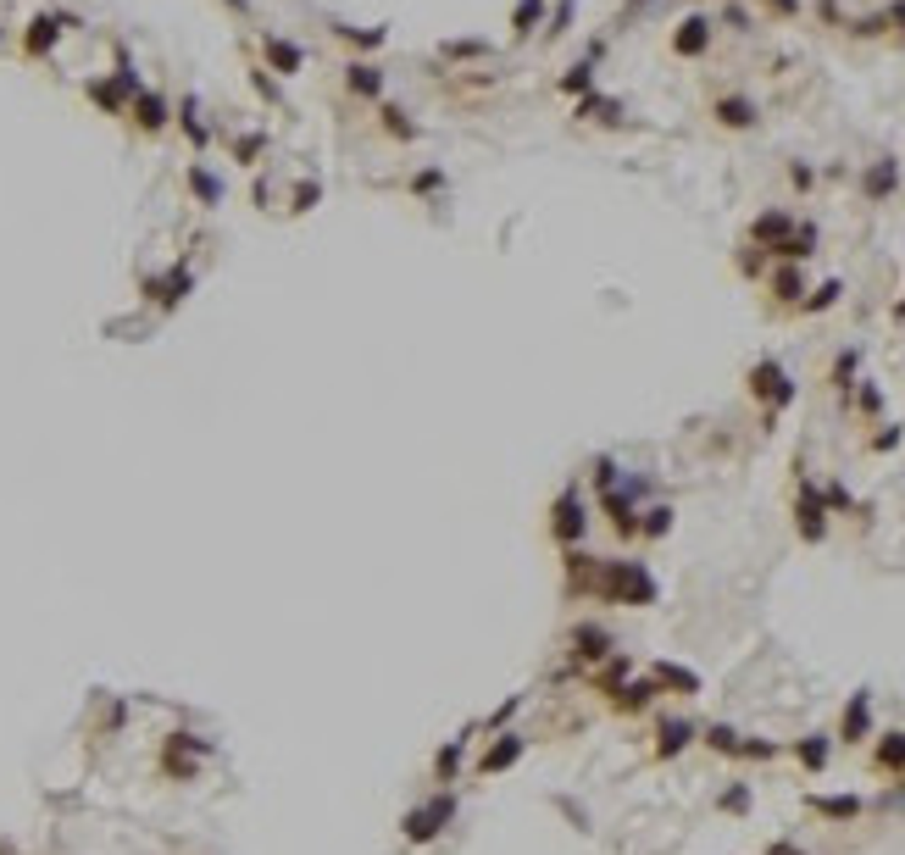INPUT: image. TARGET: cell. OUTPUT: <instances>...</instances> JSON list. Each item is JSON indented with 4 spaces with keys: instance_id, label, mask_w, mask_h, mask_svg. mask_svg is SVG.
Returning a JSON list of instances; mask_svg holds the SVG:
<instances>
[{
    "instance_id": "1",
    "label": "cell",
    "mask_w": 905,
    "mask_h": 855,
    "mask_svg": "<svg viewBox=\"0 0 905 855\" xmlns=\"http://www.w3.org/2000/svg\"><path fill=\"white\" fill-rule=\"evenodd\" d=\"M595 595L611 600V606H650L656 600V578L644 572L639 562H600Z\"/></svg>"
},
{
    "instance_id": "2",
    "label": "cell",
    "mask_w": 905,
    "mask_h": 855,
    "mask_svg": "<svg viewBox=\"0 0 905 855\" xmlns=\"http://www.w3.org/2000/svg\"><path fill=\"white\" fill-rule=\"evenodd\" d=\"M444 822H456V795H450V788H439L428 806L406 811L400 816V833H406V844H428V839L444 833Z\"/></svg>"
},
{
    "instance_id": "3",
    "label": "cell",
    "mask_w": 905,
    "mask_h": 855,
    "mask_svg": "<svg viewBox=\"0 0 905 855\" xmlns=\"http://www.w3.org/2000/svg\"><path fill=\"white\" fill-rule=\"evenodd\" d=\"M67 28H73V17H61V12H40L34 22L22 28V56H28V61H45V56L56 50V40L67 34Z\"/></svg>"
},
{
    "instance_id": "4",
    "label": "cell",
    "mask_w": 905,
    "mask_h": 855,
    "mask_svg": "<svg viewBox=\"0 0 905 855\" xmlns=\"http://www.w3.org/2000/svg\"><path fill=\"white\" fill-rule=\"evenodd\" d=\"M128 117H134L139 134H167L173 106H167V94H161V89H139L134 101H128Z\"/></svg>"
},
{
    "instance_id": "5",
    "label": "cell",
    "mask_w": 905,
    "mask_h": 855,
    "mask_svg": "<svg viewBox=\"0 0 905 855\" xmlns=\"http://www.w3.org/2000/svg\"><path fill=\"white\" fill-rule=\"evenodd\" d=\"M189 289H195V273H189V267H173V273H161V278H145V301L161 306V311H173Z\"/></svg>"
},
{
    "instance_id": "6",
    "label": "cell",
    "mask_w": 905,
    "mask_h": 855,
    "mask_svg": "<svg viewBox=\"0 0 905 855\" xmlns=\"http://www.w3.org/2000/svg\"><path fill=\"white\" fill-rule=\"evenodd\" d=\"M584 528H589L584 500H578V489H567V495L556 500V511H551V534H556L561 544H578V539H584Z\"/></svg>"
},
{
    "instance_id": "7",
    "label": "cell",
    "mask_w": 905,
    "mask_h": 855,
    "mask_svg": "<svg viewBox=\"0 0 905 855\" xmlns=\"http://www.w3.org/2000/svg\"><path fill=\"white\" fill-rule=\"evenodd\" d=\"M794 517H800V534L811 539V544L828 534V522H822V517H828V495H822L817 483H805V478H800V506H794Z\"/></svg>"
},
{
    "instance_id": "8",
    "label": "cell",
    "mask_w": 905,
    "mask_h": 855,
    "mask_svg": "<svg viewBox=\"0 0 905 855\" xmlns=\"http://www.w3.org/2000/svg\"><path fill=\"white\" fill-rule=\"evenodd\" d=\"M750 389L761 394L766 406H789V400H794V383H789V373L778 367V361H756V373H750Z\"/></svg>"
},
{
    "instance_id": "9",
    "label": "cell",
    "mask_w": 905,
    "mask_h": 855,
    "mask_svg": "<svg viewBox=\"0 0 905 855\" xmlns=\"http://www.w3.org/2000/svg\"><path fill=\"white\" fill-rule=\"evenodd\" d=\"M262 56H267V73H278V78H295V73L306 68V50H300L295 40H283V34H267V40H262Z\"/></svg>"
},
{
    "instance_id": "10",
    "label": "cell",
    "mask_w": 905,
    "mask_h": 855,
    "mask_svg": "<svg viewBox=\"0 0 905 855\" xmlns=\"http://www.w3.org/2000/svg\"><path fill=\"white\" fill-rule=\"evenodd\" d=\"M523 750H528V744H523V734H500L489 750H483L478 772H483V778H495V772H506V767H516V761H523Z\"/></svg>"
},
{
    "instance_id": "11",
    "label": "cell",
    "mask_w": 905,
    "mask_h": 855,
    "mask_svg": "<svg viewBox=\"0 0 905 855\" xmlns=\"http://www.w3.org/2000/svg\"><path fill=\"white\" fill-rule=\"evenodd\" d=\"M345 84H350V94H362V101H383V73L372 68V61H362V56L345 68Z\"/></svg>"
},
{
    "instance_id": "12",
    "label": "cell",
    "mask_w": 905,
    "mask_h": 855,
    "mask_svg": "<svg viewBox=\"0 0 905 855\" xmlns=\"http://www.w3.org/2000/svg\"><path fill=\"white\" fill-rule=\"evenodd\" d=\"M84 94H89V101L101 106V112H112V117H122V112H128V101H134V94H128L117 78H89V84H84Z\"/></svg>"
},
{
    "instance_id": "13",
    "label": "cell",
    "mask_w": 905,
    "mask_h": 855,
    "mask_svg": "<svg viewBox=\"0 0 905 855\" xmlns=\"http://www.w3.org/2000/svg\"><path fill=\"white\" fill-rule=\"evenodd\" d=\"M572 650L584 655V662H605V655H611V634L595 628V622H584V628H572Z\"/></svg>"
},
{
    "instance_id": "14",
    "label": "cell",
    "mask_w": 905,
    "mask_h": 855,
    "mask_svg": "<svg viewBox=\"0 0 905 855\" xmlns=\"http://www.w3.org/2000/svg\"><path fill=\"white\" fill-rule=\"evenodd\" d=\"M866 722H872V695L861 688V695H850V706H845V744H856V739H866Z\"/></svg>"
},
{
    "instance_id": "15",
    "label": "cell",
    "mask_w": 905,
    "mask_h": 855,
    "mask_svg": "<svg viewBox=\"0 0 905 855\" xmlns=\"http://www.w3.org/2000/svg\"><path fill=\"white\" fill-rule=\"evenodd\" d=\"M184 184L195 189V201H201V206H222V178H217L211 167H201V161L184 173Z\"/></svg>"
},
{
    "instance_id": "16",
    "label": "cell",
    "mask_w": 905,
    "mask_h": 855,
    "mask_svg": "<svg viewBox=\"0 0 905 855\" xmlns=\"http://www.w3.org/2000/svg\"><path fill=\"white\" fill-rule=\"evenodd\" d=\"M677 56H700L705 45H711V22L705 17H689V22H677Z\"/></svg>"
},
{
    "instance_id": "17",
    "label": "cell",
    "mask_w": 905,
    "mask_h": 855,
    "mask_svg": "<svg viewBox=\"0 0 905 855\" xmlns=\"http://www.w3.org/2000/svg\"><path fill=\"white\" fill-rule=\"evenodd\" d=\"M178 128H184V134H189V145H195V150H206V122H201V101H195V94H184V101H178Z\"/></svg>"
},
{
    "instance_id": "18",
    "label": "cell",
    "mask_w": 905,
    "mask_h": 855,
    "mask_svg": "<svg viewBox=\"0 0 905 855\" xmlns=\"http://www.w3.org/2000/svg\"><path fill=\"white\" fill-rule=\"evenodd\" d=\"M334 40L355 45V50H378L383 40H390V28H355V22H334Z\"/></svg>"
},
{
    "instance_id": "19",
    "label": "cell",
    "mask_w": 905,
    "mask_h": 855,
    "mask_svg": "<svg viewBox=\"0 0 905 855\" xmlns=\"http://www.w3.org/2000/svg\"><path fill=\"white\" fill-rule=\"evenodd\" d=\"M789 234H794V217H789V212H766V217H756V239H766L772 250H778Z\"/></svg>"
},
{
    "instance_id": "20",
    "label": "cell",
    "mask_w": 905,
    "mask_h": 855,
    "mask_svg": "<svg viewBox=\"0 0 905 855\" xmlns=\"http://www.w3.org/2000/svg\"><path fill=\"white\" fill-rule=\"evenodd\" d=\"M689 739H694L689 722H661V734H656V755H661V761H672V755L684 750Z\"/></svg>"
},
{
    "instance_id": "21",
    "label": "cell",
    "mask_w": 905,
    "mask_h": 855,
    "mask_svg": "<svg viewBox=\"0 0 905 855\" xmlns=\"http://www.w3.org/2000/svg\"><path fill=\"white\" fill-rule=\"evenodd\" d=\"M467 739H472V734H461V739H450V744H444V750L434 755V778H439V783H450V778L461 772V750H467Z\"/></svg>"
},
{
    "instance_id": "22",
    "label": "cell",
    "mask_w": 905,
    "mask_h": 855,
    "mask_svg": "<svg viewBox=\"0 0 905 855\" xmlns=\"http://www.w3.org/2000/svg\"><path fill=\"white\" fill-rule=\"evenodd\" d=\"M794 755H800V767H805V772H822V767H828V734L800 739V750H794Z\"/></svg>"
},
{
    "instance_id": "23",
    "label": "cell",
    "mask_w": 905,
    "mask_h": 855,
    "mask_svg": "<svg viewBox=\"0 0 905 855\" xmlns=\"http://www.w3.org/2000/svg\"><path fill=\"white\" fill-rule=\"evenodd\" d=\"M611 695H617V706H623V711H639V706H650V700H656V678H650V683H628V688H611Z\"/></svg>"
},
{
    "instance_id": "24",
    "label": "cell",
    "mask_w": 905,
    "mask_h": 855,
    "mask_svg": "<svg viewBox=\"0 0 905 855\" xmlns=\"http://www.w3.org/2000/svg\"><path fill=\"white\" fill-rule=\"evenodd\" d=\"M378 117H383V128H390L395 140H417V134H423V128H417V122H406V112H400V106H390V101L378 106Z\"/></svg>"
},
{
    "instance_id": "25",
    "label": "cell",
    "mask_w": 905,
    "mask_h": 855,
    "mask_svg": "<svg viewBox=\"0 0 905 855\" xmlns=\"http://www.w3.org/2000/svg\"><path fill=\"white\" fill-rule=\"evenodd\" d=\"M811 806H817L822 816H838V822H845V816H856V811H861V800H856V795H817Z\"/></svg>"
},
{
    "instance_id": "26",
    "label": "cell",
    "mask_w": 905,
    "mask_h": 855,
    "mask_svg": "<svg viewBox=\"0 0 905 855\" xmlns=\"http://www.w3.org/2000/svg\"><path fill=\"white\" fill-rule=\"evenodd\" d=\"M656 683H672V688H684V695H700V678L689 672V667H656Z\"/></svg>"
},
{
    "instance_id": "27",
    "label": "cell",
    "mask_w": 905,
    "mask_h": 855,
    "mask_svg": "<svg viewBox=\"0 0 905 855\" xmlns=\"http://www.w3.org/2000/svg\"><path fill=\"white\" fill-rule=\"evenodd\" d=\"M878 767H883V772H900V767H905V734H889V739L878 744Z\"/></svg>"
},
{
    "instance_id": "28",
    "label": "cell",
    "mask_w": 905,
    "mask_h": 855,
    "mask_svg": "<svg viewBox=\"0 0 905 855\" xmlns=\"http://www.w3.org/2000/svg\"><path fill=\"white\" fill-rule=\"evenodd\" d=\"M544 17V0H516V12H511V28L516 34H533V22Z\"/></svg>"
},
{
    "instance_id": "29",
    "label": "cell",
    "mask_w": 905,
    "mask_h": 855,
    "mask_svg": "<svg viewBox=\"0 0 905 855\" xmlns=\"http://www.w3.org/2000/svg\"><path fill=\"white\" fill-rule=\"evenodd\" d=\"M262 150H267V134H239V140H234V161H239V167H250Z\"/></svg>"
},
{
    "instance_id": "30",
    "label": "cell",
    "mask_w": 905,
    "mask_h": 855,
    "mask_svg": "<svg viewBox=\"0 0 905 855\" xmlns=\"http://www.w3.org/2000/svg\"><path fill=\"white\" fill-rule=\"evenodd\" d=\"M717 117H722L728 128H750V122H756V112H750V101H722V106H717Z\"/></svg>"
},
{
    "instance_id": "31",
    "label": "cell",
    "mask_w": 905,
    "mask_h": 855,
    "mask_svg": "<svg viewBox=\"0 0 905 855\" xmlns=\"http://www.w3.org/2000/svg\"><path fill=\"white\" fill-rule=\"evenodd\" d=\"M894 178H900V173H894V161H878V167L866 173V194H889V189H894Z\"/></svg>"
},
{
    "instance_id": "32",
    "label": "cell",
    "mask_w": 905,
    "mask_h": 855,
    "mask_svg": "<svg viewBox=\"0 0 905 855\" xmlns=\"http://www.w3.org/2000/svg\"><path fill=\"white\" fill-rule=\"evenodd\" d=\"M639 528L650 534V539H661V534L672 528V511H667V506H656V511H644V522H639Z\"/></svg>"
},
{
    "instance_id": "33",
    "label": "cell",
    "mask_w": 905,
    "mask_h": 855,
    "mask_svg": "<svg viewBox=\"0 0 905 855\" xmlns=\"http://www.w3.org/2000/svg\"><path fill=\"white\" fill-rule=\"evenodd\" d=\"M578 117H605V122H617V101H600V94H589V101L578 106Z\"/></svg>"
},
{
    "instance_id": "34",
    "label": "cell",
    "mask_w": 905,
    "mask_h": 855,
    "mask_svg": "<svg viewBox=\"0 0 905 855\" xmlns=\"http://www.w3.org/2000/svg\"><path fill=\"white\" fill-rule=\"evenodd\" d=\"M705 744H711V750H722V755H739V734H733V728H711V734H705Z\"/></svg>"
},
{
    "instance_id": "35",
    "label": "cell",
    "mask_w": 905,
    "mask_h": 855,
    "mask_svg": "<svg viewBox=\"0 0 905 855\" xmlns=\"http://www.w3.org/2000/svg\"><path fill=\"white\" fill-rule=\"evenodd\" d=\"M589 73H595L589 61H578V68H572V73L561 78V89H567V94H584V89H589Z\"/></svg>"
},
{
    "instance_id": "36",
    "label": "cell",
    "mask_w": 905,
    "mask_h": 855,
    "mask_svg": "<svg viewBox=\"0 0 905 855\" xmlns=\"http://www.w3.org/2000/svg\"><path fill=\"white\" fill-rule=\"evenodd\" d=\"M595 483H600V495H605V489H617V462H611V455L595 462Z\"/></svg>"
},
{
    "instance_id": "37",
    "label": "cell",
    "mask_w": 905,
    "mask_h": 855,
    "mask_svg": "<svg viewBox=\"0 0 905 855\" xmlns=\"http://www.w3.org/2000/svg\"><path fill=\"white\" fill-rule=\"evenodd\" d=\"M317 194H322V184H300L295 194H289V206H295V212H311V206H317Z\"/></svg>"
},
{
    "instance_id": "38",
    "label": "cell",
    "mask_w": 905,
    "mask_h": 855,
    "mask_svg": "<svg viewBox=\"0 0 905 855\" xmlns=\"http://www.w3.org/2000/svg\"><path fill=\"white\" fill-rule=\"evenodd\" d=\"M250 84H255V89H262V101H278V84L267 78V68H255V73H250Z\"/></svg>"
},
{
    "instance_id": "39",
    "label": "cell",
    "mask_w": 905,
    "mask_h": 855,
    "mask_svg": "<svg viewBox=\"0 0 905 855\" xmlns=\"http://www.w3.org/2000/svg\"><path fill=\"white\" fill-rule=\"evenodd\" d=\"M833 301H838V284H822V289H817L805 306H811V311H822V306H833Z\"/></svg>"
},
{
    "instance_id": "40",
    "label": "cell",
    "mask_w": 905,
    "mask_h": 855,
    "mask_svg": "<svg viewBox=\"0 0 905 855\" xmlns=\"http://www.w3.org/2000/svg\"><path fill=\"white\" fill-rule=\"evenodd\" d=\"M750 806V788H728L722 795V811H745Z\"/></svg>"
},
{
    "instance_id": "41",
    "label": "cell",
    "mask_w": 905,
    "mask_h": 855,
    "mask_svg": "<svg viewBox=\"0 0 905 855\" xmlns=\"http://www.w3.org/2000/svg\"><path fill=\"white\" fill-rule=\"evenodd\" d=\"M439 184H444V173H417V178H411L417 194H428V189H439Z\"/></svg>"
},
{
    "instance_id": "42",
    "label": "cell",
    "mask_w": 905,
    "mask_h": 855,
    "mask_svg": "<svg viewBox=\"0 0 905 855\" xmlns=\"http://www.w3.org/2000/svg\"><path fill=\"white\" fill-rule=\"evenodd\" d=\"M772 289H778L784 301H794V294H800V278H794V273H778V284H772Z\"/></svg>"
},
{
    "instance_id": "43",
    "label": "cell",
    "mask_w": 905,
    "mask_h": 855,
    "mask_svg": "<svg viewBox=\"0 0 905 855\" xmlns=\"http://www.w3.org/2000/svg\"><path fill=\"white\" fill-rule=\"evenodd\" d=\"M478 50H483L478 40H456V45H444V56H478Z\"/></svg>"
},
{
    "instance_id": "44",
    "label": "cell",
    "mask_w": 905,
    "mask_h": 855,
    "mask_svg": "<svg viewBox=\"0 0 905 855\" xmlns=\"http://www.w3.org/2000/svg\"><path fill=\"white\" fill-rule=\"evenodd\" d=\"M772 6H778V12H794V0H772Z\"/></svg>"
},
{
    "instance_id": "45",
    "label": "cell",
    "mask_w": 905,
    "mask_h": 855,
    "mask_svg": "<svg viewBox=\"0 0 905 855\" xmlns=\"http://www.w3.org/2000/svg\"><path fill=\"white\" fill-rule=\"evenodd\" d=\"M900 317H905V301H900Z\"/></svg>"
},
{
    "instance_id": "46",
    "label": "cell",
    "mask_w": 905,
    "mask_h": 855,
    "mask_svg": "<svg viewBox=\"0 0 905 855\" xmlns=\"http://www.w3.org/2000/svg\"><path fill=\"white\" fill-rule=\"evenodd\" d=\"M633 6H639V0H633Z\"/></svg>"
}]
</instances>
